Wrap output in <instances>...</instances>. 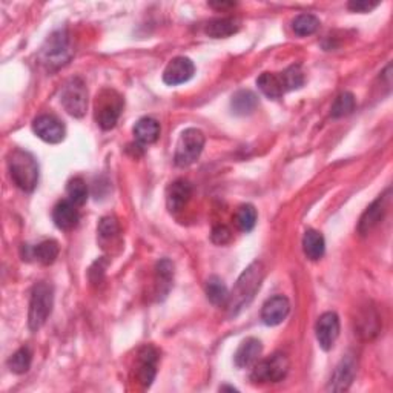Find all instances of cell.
I'll list each match as a JSON object with an SVG mask.
<instances>
[{
	"label": "cell",
	"mask_w": 393,
	"mask_h": 393,
	"mask_svg": "<svg viewBox=\"0 0 393 393\" xmlns=\"http://www.w3.org/2000/svg\"><path fill=\"white\" fill-rule=\"evenodd\" d=\"M263 266L258 261L252 263L249 267L240 276L234 292L229 295L228 300V308L231 315H237L240 310L244 309L247 304H249L256 294L258 292V289L261 286V281H263Z\"/></svg>",
	"instance_id": "cell-1"
},
{
	"label": "cell",
	"mask_w": 393,
	"mask_h": 393,
	"mask_svg": "<svg viewBox=\"0 0 393 393\" xmlns=\"http://www.w3.org/2000/svg\"><path fill=\"white\" fill-rule=\"evenodd\" d=\"M10 174L14 183L25 192H33L39 183V165L33 154L24 149L11 152L8 160Z\"/></svg>",
	"instance_id": "cell-2"
},
{
	"label": "cell",
	"mask_w": 393,
	"mask_h": 393,
	"mask_svg": "<svg viewBox=\"0 0 393 393\" xmlns=\"http://www.w3.org/2000/svg\"><path fill=\"white\" fill-rule=\"evenodd\" d=\"M54 304V290L53 286L45 281L37 283L33 287L31 301H30V314H28V324L33 332L39 331L47 323Z\"/></svg>",
	"instance_id": "cell-3"
},
{
	"label": "cell",
	"mask_w": 393,
	"mask_h": 393,
	"mask_svg": "<svg viewBox=\"0 0 393 393\" xmlns=\"http://www.w3.org/2000/svg\"><path fill=\"white\" fill-rule=\"evenodd\" d=\"M203 148H205V135L200 129L189 128L181 133L177 149H176V165L180 167H186L194 165L201 156Z\"/></svg>",
	"instance_id": "cell-4"
},
{
	"label": "cell",
	"mask_w": 393,
	"mask_h": 393,
	"mask_svg": "<svg viewBox=\"0 0 393 393\" xmlns=\"http://www.w3.org/2000/svg\"><path fill=\"white\" fill-rule=\"evenodd\" d=\"M122 111H123V99L115 91L105 90L97 97L96 120L101 129L109 131L117 125Z\"/></svg>",
	"instance_id": "cell-5"
},
{
	"label": "cell",
	"mask_w": 393,
	"mask_h": 393,
	"mask_svg": "<svg viewBox=\"0 0 393 393\" xmlns=\"http://www.w3.org/2000/svg\"><path fill=\"white\" fill-rule=\"evenodd\" d=\"M62 105L69 115L76 119H82L86 114L88 108V90H86L85 82L80 77L71 78L65 85L62 91Z\"/></svg>",
	"instance_id": "cell-6"
},
{
	"label": "cell",
	"mask_w": 393,
	"mask_h": 393,
	"mask_svg": "<svg viewBox=\"0 0 393 393\" xmlns=\"http://www.w3.org/2000/svg\"><path fill=\"white\" fill-rule=\"evenodd\" d=\"M289 372V360L286 355L274 353L266 360H261L252 370L251 380L253 383H280Z\"/></svg>",
	"instance_id": "cell-7"
},
{
	"label": "cell",
	"mask_w": 393,
	"mask_h": 393,
	"mask_svg": "<svg viewBox=\"0 0 393 393\" xmlns=\"http://www.w3.org/2000/svg\"><path fill=\"white\" fill-rule=\"evenodd\" d=\"M43 60L48 65H60L67 63L69 60V40L67 31H57L51 34V37L47 40L45 47H43Z\"/></svg>",
	"instance_id": "cell-8"
},
{
	"label": "cell",
	"mask_w": 393,
	"mask_h": 393,
	"mask_svg": "<svg viewBox=\"0 0 393 393\" xmlns=\"http://www.w3.org/2000/svg\"><path fill=\"white\" fill-rule=\"evenodd\" d=\"M315 335L319 347L323 351L329 352L331 349L337 343L340 335V318L335 312H326L318 318L315 326Z\"/></svg>",
	"instance_id": "cell-9"
},
{
	"label": "cell",
	"mask_w": 393,
	"mask_h": 393,
	"mask_svg": "<svg viewBox=\"0 0 393 393\" xmlns=\"http://www.w3.org/2000/svg\"><path fill=\"white\" fill-rule=\"evenodd\" d=\"M33 131L40 140L51 144L60 143L65 138V134H67L63 123L57 117H54V115H48V114L40 115V117L34 120Z\"/></svg>",
	"instance_id": "cell-10"
},
{
	"label": "cell",
	"mask_w": 393,
	"mask_h": 393,
	"mask_svg": "<svg viewBox=\"0 0 393 393\" xmlns=\"http://www.w3.org/2000/svg\"><path fill=\"white\" fill-rule=\"evenodd\" d=\"M158 352L156 347L144 346L140 349L137 356V380L143 384V387H149L157 375Z\"/></svg>",
	"instance_id": "cell-11"
},
{
	"label": "cell",
	"mask_w": 393,
	"mask_h": 393,
	"mask_svg": "<svg viewBox=\"0 0 393 393\" xmlns=\"http://www.w3.org/2000/svg\"><path fill=\"white\" fill-rule=\"evenodd\" d=\"M195 65L187 57H176L172 59L163 72V82L169 86H177L189 82L194 77Z\"/></svg>",
	"instance_id": "cell-12"
},
{
	"label": "cell",
	"mask_w": 393,
	"mask_h": 393,
	"mask_svg": "<svg viewBox=\"0 0 393 393\" xmlns=\"http://www.w3.org/2000/svg\"><path fill=\"white\" fill-rule=\"evenodd\" d=\"M356 376V360L353 355H346L343 360L340 361V364L335 369V372L331 378L329 385H327V390L332 392H344L351 384L353 383Z\"/></svg>",
	"instance_id": "cell-13"
},
{
	"label": "cell",
	"mask_w": 393,
	"mask_h": 393,
	"mask_svg": "<svg viewBox=\"0 0 393 393\" xmlns=\"http://www.w3.org/2000/svg\"><path fill=\"white\" fill-rule=\"evenodd\" d=\"M290 303L285 295H275L265 303L261 309V319L266 326H278L287 318Z\"/></svg>",
	"instance_id": "cell-14"
},
{
	"label": "cell",
	"mask_w": 393,
	"mask_h": 393,
	"mask_svg": "<svg viewBox=\"0 0 393 393\" xmlns=\"http://www.w3.org/2000/svg\"><path fill=\"white\" fill-rule=\"evenodd\" d=\"M191 195H192V186L189 181L186 180L174 181V183L167 187V191H166L167 209H169L174 214L180 212V210L187 205V201L191 200Z\"/></svg>",
	"instance_id": "cell-15"
},
{
	"label": "cell",
	"mask_w": 393,
	"mask_h": 393,
	"mask_svg": "<svg viewBox=\"0 0 393 393\" xmlns=\"http://www.w3.org/2000/svg\"><path fill=\"white\" fill-rule=\"evenodd\" d=\"M389 194V191H387ZM387 194L385 195H380L378 199L370 205L366 212L362 214L360 224H358V231L361 235H366L369 234L370 231H372L378 223L383 220V217L385 214V209H387Z\"/></svg>",
	"instance_id": "cell-16"
},
{
	"label": "cell",
	"mask_w": 393,
	"mask_h": 393,
	"mask_svg": "<svg viewBox=\"0 0 393 393\" xmlns=\"http://www.w3.org/2000/svg\"><path fill=\"white\" fill-rule=\"evenodd\" d=\"M78 210L74 203L69 200H62L57 203L53 210L54 224L62 231H71L77 226L78 223Z\"/></svg>",
	"instance_id": "cell-17"
},
{
	"label": "cell",
	"mask_w": 393,
	"mask_h": 393,
	"mask_svg": "<svg viewBox=\"0 0 393 393\" xmlns=\"http://www.w3.org/2000/svg\"><path fill=\"white\" fill-rule=\"evenodd\" d=\"M263 351V346H261V341L257 338H247L244 340L235 352V366L237 367H249L253 362L258 360V356Z\"/></svg>",
	"instance_id": "cell-18"
},
{
	"label": "cell",
	"mask_w": 393,
	"mask_h": 393,
	"mask_svg": "<svg viewBox=\"0 0 393 393\" xmlns=\"http://www.w3.org/2000/svg\"><path fill=\"white\" fill-rule=\"evenodd\" d=\"M240 30V22L232 17H221V19H214L210 20L206 25L205 33L212 39H226L238 33Z\"/></svg>",
	"instance_id": "cell-19"
},
{
	"label": "cell",
	"mask_w": 393,
	"mask_h": 393,
	"mask_svg": "<svg viewBox=\"0 0 393 393\" xmlns=\"http://www.w3.org/2000/svg\"><path fill=\"white\" fill-rule=\"evenodd\" d=\"M134 137L138 143L152 144L160 137V123L152 117H143L135 123Z\"/></svg>",
	"instance_id": "cell-20"
},
{
	"label": "cell",
	"mask_w": 393,
	"mask_h": 393,
	"mask_svg": "<svg viewBox=\"0 0 393 393\" xmlns=\"http://www.w3.org/2000/svg\"><path fill=\"white\" fill-rule=\"evenodd\" d=\"M258 106V97L249 90L237 91L231 100L232 112L237 115H249Z\"/></svg>",
	"instance_id": "cell-21"
},
{
	"label": "cell",
	"mask_w": 393,
	"mask_h": 393,
	"mask_svg": "<svg viewBox=\"0 0 393 393\" xmlns=\"http://www.w3.org/2000/svg\"><path fill=\"white\" fill-rule=\"evenodd\" d=\"M303 251L306 253V257L312 261L323 258L324 251H326V242H324V237L321 235V232L314 231V229L306 231L304 238H303Z\"/></svg>",
	"instance_id": "cell-22"
},
{
	"label": "cell",
	"mask_w": 393,
	"mask_h": 393,
	"mask_svg": "<svg viewBox=\"0 0 393 393\" xmlns=\"http://www.w3.org/2000/svg\"><path fill=\"white\" fill-rule=\"evenodd\" d=\"M156 280H157V295L158 300H162L167 294L172 286L174 280V265L169 260H162L157 263L156 267Z\"/></svg>",
	"instance_id": "cell-23"
},
{
	"label": "cell",
	"mask_w": 393,
	"mask_h": 393,
	"mask_svg": "<svg viewBox=\"0 0 393 393\" xmlns=\"http://www.w3.org/2000/svg\"><path fill=\"white\" fill-rule=\"evenodd\" d=\"M257 85L260 91L265 94L266 97L272 100H278L285 94V86L281 83V78L278 74H274V72H263L257 78Z\"/></svg>",
	"instance_id": "cell-24"
},
{
	"label": "cell",
	"mask_w": 393,
	"mask_h": 393,
	"mask_svg": "<svg viewBox=\"0 0 393 393\" xmlns=\"http://www.w3.org/2000/svg\"><path fill=\"white\" fill-rule=\"evenodd\" d=\"M206 296L215 306L226 304L229 300V290L220 276H210L206 283Z\"/></svg>",
	"instance_id": "cell-25"
},
{
	"label": "cell",
	"mask_w": 393,
	"mask_h": 393,
	"mask_svg": "<svg viewBox=\"0 0 393 393\" xmlns=\"http://www.w3.org/2000/svg\"><path fill=\"white\" fill-rule=\"evenodd\" d=\"M33 257L45 266L53 265L56 258L59 257V244L54 240H45L34 247Z\"/></svg>",
	"instance_id": "cell-26"
},
{
	"label": "cell",
	"mask_w": 393,
	"mask_h": 393,
	"mask_svg": "<svg viewBox=\"0 0 393 393\" xmlns=\"http://www.w3.org/2000/svg\"><path fill=\"white\" fill-rule=\"evenodd\" d=\"M318 28H319V19L314 16V14L304 12L292 20V30L296 35H300V37H306V35L317 33Z\"/></svg>",
	"instance_id": "cell-27"
},
{
	"label": "cell",
	"mask_w": 393,
	"mask_h": 393,
	"mask_svg": "<svg viewBox=\"0 0 393 393\" xmlns=\"http://www.w3.org/2000/svg\"><path fill=\"white\" fill-rule=\"evenodd\" d=\"M31 361H33V352L30 351V347H20L19 351L8 360V367L12 374L22 375L30 370Z\"/></svg>",
	"instance_id": "cell-28"
},
{
	"label": "cell",
	"mask_w": 393,
	"mask_h": 393,
	"mask_svg": "<svg viewBox=\"0 0 393 393\" xmlns=\"http://www.w3.org/2000/svg\"><path fill=\"white\" fill-rule=\"evenodd\" d=\"M281 78V83L285 86V91H294V90H300L301 86L304 85V72L301 69L300 65H292L287 69H285L278 74Z\"/></svg>",
	"instance_id": "cell-29"
},
{
	"label": "cell",
	"mask_w": 393,
	"mask_h": 393,
	"mask_svg": "<svg viewBox=\"0 0 393 393\" xmlns=\"http://www.w3.org/2000/svg\"><path fill=\"white\" fill-rule=\"evenodd\" d=\"M356 106V100L353 97L352 92H343L335 99L331 114L333 119H340V117H346V115L352 114L353 109Z\"/></svg>",
	"instance_id": "cell-30"
},
{
	"label": "cell",
	"mask_w": 393,
	"mask_h": 393,
	"mask_svg": "<svg viewBox=\"0 0 393 393\" xmlns=\"http://www.w3.org/2000/svg\"><path fill=\"white\" fill-rule=\"evenodd\" d=\"M235 223L242 232H251L257 224V209L252 205L240 206L235 215Z\"/></svg>",
	"instance_id": "cell-31"
},
{
	"label": "cell",
	"mask_w": 393,
	"mask_h": 393,
	"mask_svg": "<svg viewBox=\"0 0 393 393\" xmlns=\"http://www.w3.org/2000/svg\"><path fill=\"white\" fill-rule=\"evenodd\" d=\"M67 192L69 196V201L74 203L76 206H83L86 200H88V186H86L85 180L80 177H74L69 180Z\"/></svg>",
	"instance_id": "cell-32"
},
{
	"label": "cell",
	"mask_w": 393,
	"mask_h": 393,
	"mask_svg": "<svg viewBox=\"0 0 393 393\" xmlns=\"http://www.w3.org/2000/svg\"><path fill=\"white\" fill-rule=\"evenodd\" d=\"M97 232L101 242H114L120 235L119 221L114 217H103L99 223Z\"/></svg>",
	"instance_id": "cell-33"
},
{
	"label": "cell",
	"mask_w": 393,
	"mask_h": 393,
	"mask_svg": "<svg viewBox=\"0 0 393 393\" xmlns=\"http://www.w3.org/2000/svg\"><path fill=\"white\" fill-rule=\"evenodd\" d=\"M231 238H232V232L228 226H224V224H218V226H215L212 229V234H210V240L215 244H226L231 242Z\"/></svg>",
	"instance_id": "cell-34"
},
{
	"label": "cell",
	"mask_w": 393,
	"mask_h": 393,
	"mask_svg": "<svg viewBox=\"0 0 393 393\" xmlns=\"http://www.w3.org/2000/svg\"><path fill=\"white\" fill-rule=\"evenodd\" d=\"M380 5V2H370V0H352L349 2V10H352L355 12H369L375 10L376 6Z\"/></svg>",
	"instance_id": "cell-35"
},
{
	"label": "cell",
	"mask_w": 393,
	"mask_h": 393,
	"mask_svg": "<svg viewBox=\"0 0 393 393\" xmlns=\"http://www.w3.org/2000/svg\"><path fill=\"white\" fill-rule=\"evenodd\" d=\"M209 6H212V8L217 10H224V8H232V6H235V3H226V2H221V3H209Z\"/></svg>",
	"instance_id": "cell-36"
}]
</instances>
